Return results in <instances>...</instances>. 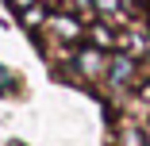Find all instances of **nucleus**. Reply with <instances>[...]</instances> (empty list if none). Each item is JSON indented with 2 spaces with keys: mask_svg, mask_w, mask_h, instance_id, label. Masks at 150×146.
<instances>
[{
  "mask_svg": "<svg viewBox=\"0 0 150 146\" xmlns=\"http://www.w3.org/2000/svg\"><path fill=\"white\" fill-rule=\"evenodd\" d=\"M77 69H81L85 77H100V73L108 69V58H104L100 50L88 46V50H81V54H77Z\"/></svg>",
  "mask_w": 150,
  "mask_h": 146,
  "instance_id": "f257e3e1",
  "label": "nucleus"
},
{
  "mask_svg": "<svg viewBox=\"0 0 150 146\" xmlns=\"http://www.w3.org/2000/svg\"><path fill=\"white\" fill-rule=\"evenodd\" d=\"M131 73H135V62H131L127 54H119V58H112V62H108V81L115 85V89H119L123 81H131Z\"/></svg>",
  "mask_w": 150,
  "mask_h": 146,
  "instance_id": "f03ea898",
  "label": "nucleus"
},
{
  "mask_svg": "<svg viewBox=\"0 0 150 146\" xmlns=\"http://www.w3.org/2000/svg\"><path fill=\"white\" fill-rule=\"evenodd\" d=\"M50 27H54V35H62V39H77V35H81L77 19H69V16H58V19H50Z\"/></svg>",
  "mask_w": 150,
  "mask_h": 146,
  "instance_id": "7ed1b4c3",
  "label": "nucleus"
},
{
  "mask_svg": "<svg viewBox=\"0 0 150 146\" xmlns=\"http://www.w3.org/2000/svg\"><path fill=\"white\" fill-rule=\"evenodd\" d=\"M119 142H123V146H146L139 131H123V135H119Z\"/></svg>",
  "mask_w": 150,
  "mask_h": 146,
  "instance_id": "20e7f679",
  "label": "nucleus"
},
{
  "mask_svg": "<svg viewBox=\"0 0 150 146\" xmlns=\"http://www.w3.org/2000/svg\"><path fill=\"white\" fill-rule=\"evenodd\" d=\"M93 39H96L100 46H108V42H112V31H108V27H96V31H93Z\"/></svg>",
  "mask_w": 150,
  "mask_h": 146,
  "instance_id": "39448f33",
  "label": "nucleus"
},
{
  "mask_svg": "<svg viewBox=\"0 0 150 146\" xmlns=\"http://www.w3.org/2000/svg\"><path fill=\"white\" fill-rule=\"evenodd\" d=\"M8 4H12L16 12H27V8H35V4H39V0H8Z\"/></svg>",
  "mask_w": 150,
  "mask_h": 146,
  "instance_id": "423d86ee",
  "label": "nucleus"
},
{
  "mask_svg": "<svg viewBox=\"0 0 150 146\" xmlns=\"http://www.w3.org/2000/svg\"><path fill=\"white\" fill-rule=\"evenodd\" d=\"M100 12H119V0H96Z\"/></svg>",
  "mask_w": 150,
  "mask_h": 146,
  "instance_id": "0eeeda50",
  "label": "nucleus"
},
{
  "mask_svg": "<svg viewBox=\"0 0 150 146\" xmlns=\"http://www.w3.org/2000/svg\"><path fill=\"white\" fill-rule=\"evenodd\" d=\"M142 96H146V100H150V85H146V89H142Z\"/></svg>",
  "mask_w": 150,
  "mask_h": 146,
  "instance_id": "6e6552de",
  "label": "nucleus"
}]
</instances>
